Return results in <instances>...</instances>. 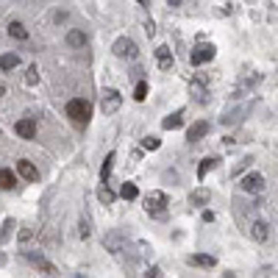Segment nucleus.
I'll list each match as a JSON object with an SVG mask.
<instances>
[{
	"label": "nucleus",
	"mask_w": 278,
	"mask_h": 278,
	"mask_svg": "<svg viewBox=\"0 0 278 278\" xmlns=\"http://www.w3.org/2000/svg\"><path fill=\"white\" fill-rule=\"evenodd\" d=\"M67 117L75 122V125H87L89 117H92V106H89L84 97H72L67 103Z\"/></svg>",
	"instance_id": "nucleus-1"
},
{
	"label": "nucleus",
	"mask_w": 278,
	"mask_h": 278,
	"mask_svg": "<svg viewBox=\"0 0 278 278\" xmlns=\"http://www.w3.org/2000/svg\"><path fill=\"white\" fill-rule=\"evenodd\" d=\"M145 208H148V214H156V217H164V208H167V195L164 192H150L148 198H145Z\"/></svg>",
	"instance_id": "nucleus-2"
},
{
	"label": "nucleus",
	"mask_w": 278,
	"mask_h": 278,
	"mask_svg": "<svg viewBox=\"0 0 278 278\" xmlns=\"http://www.w3.org/2000/svg\"><path fill=\"white\" fill-rule=\"evenodd\" d=\"M120 106H122V95H120V92H117V89H106L103 97H100V109H103V114H114Z\"/></svg>",
	"instance_id": "nucleus-3"
},
{
	"label": "nucleus",
	"mask_w": 278,
	"mask_h": 278,
	"mask_svg": "<svg viewBox=\"0 0 278 278\" xmlns=\"http://www.w3.org/2000/svg\"><path fill=\"white\" fill-rule=\"evenodd\" d=\"M239 186H242V192H248V195H259L261 189H264V175L261 173H248L239 181Z\"/></svg>",
	"instance_id": "nucleus-4"
},
{
	"label": "nucleus",
	"mask_w": 278,
	"mask_h": 278,
	"mask_svg": "<svg viewBox=\"0 0 278 278\" xmlns=\"http://www.w3.org/2000/svg\"><path fill=\"white\" fill-rule=\"evenodd\" d=\"M214 56H217V47H214V45H198V47L192 50L189 61L198 67V64H206V61H211Z\"/></svg>",
	"instance_id": "nucleus-5"
},
{
	"label": "nucleus",
	"mask_w": 278,
	"mask_h": 278,
	"mask_svg": "<svg viewBox=\"0 0 278 278\" xmlns=\"http://www.w3.org/2000/svg\"><path fill=\"white\" fill-rule=\"evenodd\" d=\"M120 59H137V45L131 42L128 36H120L117 42H114V47H112Z\"/></svg>",
	"instance_id": "nucleus-6"
},
{
	"label": "nucleus",
	"mask_w": 278,
	"mask_h": 278,
	"mask_svg": "<svg viewBox=\"0 0 278 278\" xmlns=\"http://www.w3.org/2000/svg\"><path fill=\"white\" fill-rule=\"evenodd\" d=\"M14 134L23 139H34L36 137V120L34 117H23V120L14 122Z\"/></svg>",
	"instance_id": "nucleus-7"
},
{
	"label": "nucleus",
	"mask_w": 278,
	"mask_h": 278,
	"mask_svg": "<svg viewBox=\"0 0 278 278\" xmlns=\"http://www.w3.org/2000/svg\"><path fill=\"white\" fill-rule=\"evenodd\" d=\"M17 175L20 178H25V181H39V170L34 167V162H28V159H20L17 162Z\"/></svg>",
	"instance_id": "nucleus-8"
},
{
	"label": "nucleus",
	"mask_w": 278,
	"mask_h": 278,
	"mask_svg": "<svg viewBox=\"0 0 278 278\" xmlns=\"http://www.w3.org/2000/svg\"><path fill=\"white\" fill-rule=\"evenodd\" d=\"M208 131H211V128H208V122H206V120H198L195 125H189V131H186V139H189V142H200V139L206 137Z\"/></svg>",
	"instance_id": "nucleus-9"
},
{
	"label": "nucleus",
	"mask_w": 278,
	"mask_h": 278,
	"mask_svg": "<svg viewBox=\"0 0 278 278\" xmlns=\"http://www.w3.org/2000/svg\"><path fill=\"white\" fill-rule=\"evenodd\" d=\"M156 61L162 70H173V50L167 47V45H162V47H156Z\"/></svg>",
	"instance_id": "nucleus-10"
},
{
	"label": "nucleus",
	"mask_w": 278,
	"mask_h": 278,
	"mask_svg": "<svg viewBox=\"0 0 278 278\" xmlns=\"http://www.w3.org/2000/svg\"><path fill=\"white\" fill-rule=\"evenodd\" d=\"M25 259L31 261V264H36V267H42L45 273H56V267H53L50 261L45 259L42 253H34V251H25Z\"/></svg>",
	"instance_id": "nucleus-11"
},
{
	"label": "nucleus",
	"mask_w": 278,
	"mask_h": 278,
	"mask_svg": "<svg viewBox=\"0 0 278 278\" xmlns=\"http://www.w3.org/2000/svg\"><path fill=\"white\" fill-rule=\"evenodd\" d=\"M186 261H189L192 267H214V264H217L214 256H206V253H192Z\"/></svg>",
	"instance_id": "nucleus-12"
},
{
	"label": "nucleus",
	"mask_w": 278,
	"mask_h": 278,
	"mask_svg": "<svg viewBox=\"0 0 278 278\" xmlns=\"http://www.w3.org/2000/svg\"><path fill=\"white\" fill-rule=\"evenodd\" d=\"M17 186V173L14 170H0V189H14Z\"/></svg>",
	"instance_id": "nucleus-13"
},
{
	"label": "nucleus",
	"mask_w": 278,
	"mask_h": 278,
	"mask_svg": "<svg viewBox=\"0 0 278 278\" xmlns=\"http://www.w3.org/2000/svg\"><path fill=\"white\" fill-rule=\"evenodd\" d=\"M67 45L70 47H84V45H87V34L78 31V28H72V31L67 34Z\"/></svg>",
	"instance_id": "nucleus-14"
},
{
	"label": "nucleus",
	"mask_w": 278,
	"mask_h": 278,
	"mask_svg": "<svg viewBox=\"0 0 278 278\" xmlns=\"http://www.w3.org/2000/svg\"><path fill=\"white\" fill-rule=\"evenodd\" d=\"M253 239H256V242H264V239H267L270 236V226L267 223H264V220H259V223H253Z\"/></svg>",
	"instance_id": "nucleus-15"
},
{
	"label": "nucleus",
	"mask_w": 278,
	"mask_h": 278,
	"mask_svg": "<svg viewBox=\"0 0 278 278\" xmlns=\"http://www.w3.org/2000/svg\"><path fill=\"white\" fill-rule=\"evenodd\" d=\"M14 67H20V56L17 53H3V56H0V70L9 72V70H14Z\"/></svg>",
	"instance_id": "nucleus-16"
},
{
	"label": "nucleus",
	"mask_w": 278,
	"mask_h": 278,
	"mask_svg": "<svg viewBox=\"0 0 278 278\" xmlns=\"http://www.w3.org/2000/svg\"><path fill=\"white\" fill-rule=\"evenodd\" d=\"M9 36L11 39H28V28L23 25L20 20H14V23L9 25Z\"/></svg>",
	"instance_id": "nucleus-17"
},
{
	"label": "nucleus",
	"mask_w": 278,
	"mask_h": 278,
	"mask_svg": "<svg viewBox=\"0 0 278 278\" xmlns=\"http://www.w3.org/2000/svg\"><path fill=\"white\" fill-rule=\"evenodd\" d=\"M167 131H175V128H181L184 125V112H175V114H170V117H164V122H162Z\"/></svg>",
	"instance_id": "nucleus-18"
},
{
	"label": "nucleus",
	"mask_w": 278,
	"mask_h": 278,
	"mask_svg": "<svg viewBox=\"0 0 278 278\" xmlns=\"http://www.w3.org/2000/svg\"><path fill=\"white\" fill-rule=\"evenodd\" d=\"M120 195H122V198H125V200H137V195H139L137 184L125 181V184H122V189H120Z\"/></svg>",
	"instance_id": "nucleus-19"
},
{
	"label": "nucleus",
	"mask_w": 278,
	"mask_h": 278,
	"mask_svg": "<svg viewBox=\"0 0 278 278\" xmlns=\"http://www.w3.org/2000/svg\"><path fill=\"white\" fill-rule=\"evenodd\" d=\"M211 167H217V159H203V162H200V167H198V178H200V181L208 175Z\"/></svg>",
	"instance_id": "nucleus-20"
},
{
	"label": "nucleus",
	"mask_w": 278,
	"mask_h": 278,
	"mask_svg": "<svg viewBox=\"0 0 278 278\" xmlns=\"http://www.w3.org/2000/svg\"><path fill=\"white\" fill-rule=\"evenodd\" d=\"M208 198H211V195H208V189H198V192H192V203H195V206H206L208 203Z\"/></svg>",
	"instance_id": "nucleus-21"
},
{
	"label": "nucleus",
	"mask_w": 278,
	"mask_h": 278,
	"mask_svg": "<svg viewBox=\"0 0 278 278\" xmlns=\"http://www.w3.org/2000/svg\"><path fill=\"white\" fill-rule=\"evenodd\" d=\"M112 167H114V153H109L103 162V167H100V178H103V184L109 181V175H112Z\"/></svg>",
	"instance_id": "nucleus-22"
},
{
	"label": "nucleus",
	"mask_w": 278,
	"mask_h": 278,
	"mask_svg": "<svg viewBox=\"0 0 278 278\" xmlns=\"http://www.w3.org/2000/svg\"><path fill=\"white\" fill-rule=\"evenodd\" d=\"M145 97H148V84H145V81H139L137 89H134V100H139V103H142Z\"/></svg>",
	"instance_id": "nucleus-23"
},
{
	"label": "nucleus",
	"mask_w": 278,
	"mask_h": 278,
	"mask_svg": "<svg viewBox=\"0 0 278 278\" xmlns=\"http://www.w3.org/2000/svg\"><path fill=\"white\" fill-rule=\"evenodd\" d=\"M159 145H162V139L159 137H145L142 139V148L145 150H159Z\"/></svg>",
	"instance_id": "nucleus-24"
},
{
	"label": "nucleus",
	"mask_w": 278,
	"mask_h": 278,
	"mask_svg": "<svg viewBox=\"0 0 278 278\" xmlns=\"http://www.w3.org/2000/svg\"><path fill=\"white\" fill-rule=\"evenodd\" d=\"M97 198H100V203H114V192L109 189V186H100V192H97Z\"/></svg>",
	"instance_id": "nucleus-25"
},
{
	"label": "nucleus",
	"mask_w": 278,
	"mask_h": 278,
	"mask_svg": "<svg viewBox=\"0 0 278 278\" xmlns=\"http://www.w3.org/2000/svg\"><path fill=\"white\" fill-rule=\"evenodd\" d=\"M36 78H39V75H36V67H28V75H25V84H36Z\"/></svg>",
	"instance_id": "nucleus-26"
},
{
	"label": "nucleus",
	"mask_w": 278,
	"mask_h": 278,
	"mask_svg": "<svg viewBox=\"0 0 278 278\" xmlns=\"http://www.w3.org/2000/svg\"><path fill=\"white\" fill-rule=\"evenodd\" d=\"M78 234L84 236V239H87V236H89V223H87V220H81V228H78Z\"/></svg>",
	"instance_id": "nucleus-27"
},
{
	"label": "nucleus",
	"mask_w": 278,
	"mask_h": 278,
	"mask_svg": "<svg viewBox=\"0 0 278 278\" xmlns=\"http://www.w3.org/2000/svg\"><path fill=\"white\" fill-rule=\"evenodd\" d=\"M145 34L153 36V34H156V25H153V23H145Z\"/></svg>",
	"instance_id": "nucleus-28"
},
{
	"label": "nucleus",
	"mask_w": 278,
	"mask_h": 278,
	"mask_svg": "<svg viewBox=\"0 0 278 278\" xmlns=\"http://www.w3.org/2000/svg\"><path fill=\"white\" fill-rule=\"evenodd\" d=\"M156 276H159V267H150V270H148V276H145V278H156Z\"/></svg>",
	"instance_id": "nucleus-29"
},
{
	"label": "nucleus",
	"mask_w": 278,
	"mask_h": 278,
	"mask_svg": "<svg viewBox=\"0 0 278 278\" xmlns=\"http://www.w3.org/2000/svg\"><path fill=\"white\" fill-rule=\"evenodd\" d=\"M167 3H170V6H181V0H167Z\"/></svg>",
	"instance_id": "nucleus-30"
},
{
	"label": "nucleus",
	"mask_w": 278,
	"mask_h": 278,
	"mask_svg": "<svg viewBox=\"0 0 278 278\" xmlns=\"http://www.w3.org/2000/svg\"><path fill=\"white\" fill-rule=\"evenodd\" d=\"M137 3H139V6H148V0H137Z\"/></svg>",
	"instance_id": "nucleus-31"
},
{
	"label": "nucleus",
	"mask_w": 278,
	"mask_h": 278,
	"mask_svg": "<svg viewBox=\"0 0 278 278\" xmlns=\"http://www.w3.org/2000/svg\"><path fill=\"white\" fill-rule=\"evenodd\" d=\"M0 95H6V87H0Z\"/></svg>",
	"instance_id": "nucleus-32"
}]
</instances>
